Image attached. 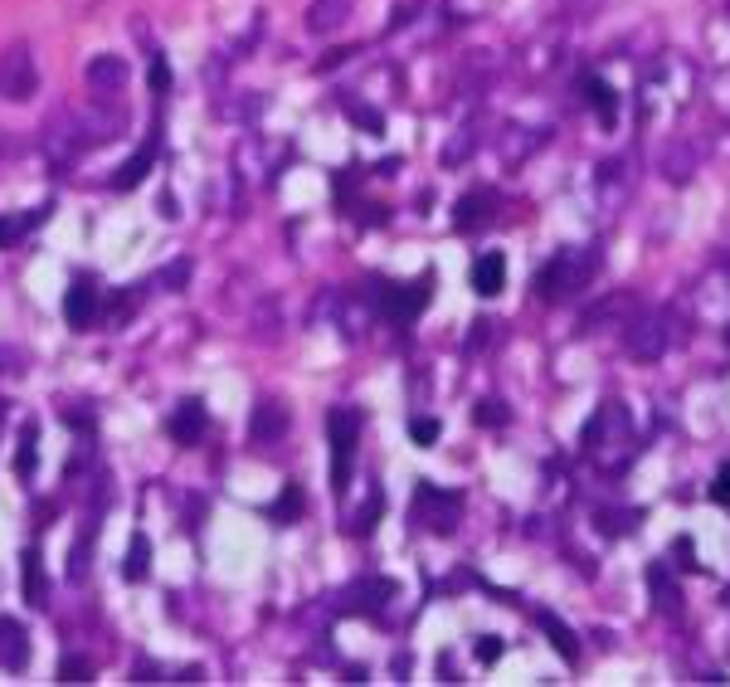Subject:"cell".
<instances>
[{"mask_svg": "<svg viewBox=\"0 0 730 687\" xmlns=\"http://www.w3.org/2000/svg\"><path fill=\"white\" fill-rule=\"evenodd\" d=\"M584 454L594 458L604 473H623L633 454H638V434H633V420L623 410V400H604L594 410V420L584 424Z\"/></svg>", "mask_w": 730, "mask_h": 687, "instance_id": "6da1fadb", "label": "cell"}, {"mask_svg": "<svg viewBox=\"0 0 730 687\" xmlns=\"http://www.w3.org/2000/svg\"><path fill=\"white\" fill-rule=\"evenodd\" d=\"M594 273H599V249L594 244L555 249V259L536 273V298L541 303H570L594 283Z\"/></svg>", "mask_w": 730, "mask_h": 687, "instance_id": "7a4b0ae2", "label": "cell"}, {"mask_svg": "<svg viewBox=\"0 0 730 687\" xmlns=\"http://www.w3.org/2000/svg\"><path fill=\"white\" fill-rule=\"evenodd\" d=\"M327 434H331V488L346 493V483H351V458H356V444H361V410L336 405L327 415Z\"/></svg>", "mask_w": 730, "mask_h": 687, "instance_id": "3957f363", "label": "cell"}, {"mask_svg": "<svg viewBox=\"0 0 730 687\" xmlns=\"http://www.w3.org/2000/svg\"><path fill=\"white\" fill-rule=\"evenodd\" d=\"M409 517H414L424 532L453 536V532H458V517H463V497H458V493H443V488H434V483H419Z\"/></svg>", "mask_w": 730, "mask_h": 687, "instance_id": "277c9868", "label": "cell"}, {"mask_svg": "<svg viewBox=\"0 0 730 687\" xmlns=\"http://www.w3.org/2000/svg\"><path fill=\"white\" fill-rule=\"evenodd\" d=\"M39 93V69H35V54L25 39H15L5 54H0V98L5 103H30Z\"/></svg>", "mask_w": 730, "mask_h": 687, "instance_id": "5b68a950", "label": "cell"}, {"mask_svg": "<svg viewBox=\"0 0 730 687\" xmlns=\"http://www.w3.org/2000/svg\"><path fill=\"white\" fill-rule=\"evenodd\" d=\"M623 346H628V356H638V361H657L667 346H672V317L667 312H638L628 327H623Z\"/></svg>", "mask_w": 730, "mask_h": 687, "instance_id": "8992f818", "label": "cell"}, {"mask_svg": "<svg viewBox=\"0 0 730 687\" xmlns=\"http://www.w3.org/2000/svg\"><path fill=\"white\" fill-rule=\"evenodd\" d=\"M434 298V273H424L419 283H380V307H385V317L390 322H414L424 307Z\"/></svg>", "mask_w": 730, "mask_h": 687, "instance_id": "52a82bcc", "label": "cell"}, {"mask_svg": "<svg viewBox=\"0 0 730 687\" xmlns=\"http://www.w3.org/2000/svg\"><path fill=\"white\" fill-rule=\"evenodd\" d=\"M98 303H103V288H98V278H73L69 293H64V317H69V327H93L98 322Z\"/></svg>", "mask_w": 730, "mask_h": 687, "instance_id": "ba28073f", "label": "cell"}, {"mask_svg": "<svg viewBox=\"0 0 730 687\" xmlns=\"http://www.w3.org/2000/svg\"><path fill=\"white\" fill-rule=\"evenodd\" d=\"M83 78H88V88H93L103 103H112V98L127 88V59H122V54H98V59H88Z\"/></svg>", "mask_w": 730, "mask_h": 687, "instance_id": "9c48e42d", "label": "cell"}, {"mask_svg": "<svg viewBox=\"0 0 730 687\" xmlns=\"http://www.w3.org/2000/svg\"><path fill=\"white\" fill-rule=\"evenodd\" d=\"M492 220H497V195L492 191H468L458 205H453V229H458V234L487 229Z\"/></svg>", "mask_w": 730, "mask_h": 687, "instance_id": "30bf717a", "label": "cell"}, {"mask_svg": "<svg viewBox=\"0 0 730 687\" xmlns=\"http://www.w3.org/2000/svg\"><path fill=\"white\" fill-rule=\"evenodd\" d=\"M25 663H30V629H25L20 619L0 614V668L20 673Z\"/></svg>", "mask_w": 730, "mask_h": 687, "instance_id": "8fae6325", "label": "cell"}, {"mask_svg": "<svg viewBox=\"0 0 730 687\" xmlns=\"http://www.w3.org/2000/svg\"><path fill=\"white\" fill-rule=\"evenodd\" d=\"M166 429H171V439H176L181 449L200 444V434H205V405H200V400H181L176 415L166 420Z\"/></svg>", "mask_w": 730, "mask_h": 687, "instance_id": "7c38bea8", "label": "cell"}, {"mask_svg": "<svg viewBox=\"0 0 730 687\" xmlns=\"http://www.w3.org/2000/svg\"><path fill=\"white\" fill-rule=\"evenodd\" d=\"M351 20V0H312L307 5V30L312 35H336Z\"/></svg>", "mask_w": 730, "mask_h": 687, "instance_id": "4fadbf2b", "label": "cell"}, {"mask_svg": "<svg viewBox=\"0 0 730 687\" xmlns=\"http://www.w3.org/2000/svg\"><path fill=\"white\" fill-rule=\"evenodd\" d=\"M536 624L546 629V639H550V649L560 653L565 663H580V639H575V629L560 619V614H550V610H536Z\"/></svg>", "mask_w": 730, "mask_h": 687, "instance_id": "5bb4252c", "label": "cell"}, {"mask_svg": "<svg viewBox=\"0 0 730 687\" xmlns=\"http://www.w3.org/2000/svg\"><path fill=\"white\" fill-rule=\"evenodd\" d=\"M507 288V259L502 254H482L473 264V293L477 298H497Z\"/></svg>", "mask_w": 730, "mask_h": 687, "instance_id": "9a60e30c", "label": "cell"}, {"mask_svg": "<svg viewBox=\"0 0 730 687\" xmlns=\"http://www.w3.org/2000/svg\"><path fill=\"white\" fill-rule=\"evenodd\" d=\"M283 434H288V410H283L278 400H263L254 410V444L268 449V444H278Z\"/></svg>", "mask_w": 730, "mask_h": 687, "instance_id": "2e32d148", "label": "cell"}, {"mask_svg": "<svg viewBox=\"0 0 730 687\" xmlns=\"http://www.w3.org/2000/svg\"><path fill=\"white\" fill-rule=\"evenodd\" d=\"M151 161H156V142H146V147L132 156V161H122V166H117V176H112V191H137V186L146 181V171H151Z\"/></svg>", "mask_w": 730, "mask_h": 687, "instance_id": "e0dca14e", "label": "cell"}, {"mask_svg": "<svg viewBox=\"0 0 730 687\" xmlns=\"http://www.w3.org/2000/svg\"><path fill=\"white\" fill-rule=\"evenodd\" d=\"M584 98H589V108L599 113L604 127H614V122H619V93H614L604 78H584Z\"/></svg>", "mask_w": 730, "mask_h": 687, "instance_id": "ac0fdd59", "label": "cell"}, {"mask_svg": "<svg viewBox=\"0 0 730 687\" xmlns=\"http://www.w3.org/2000/svg\"><path fill=\"white\" fill-rule=\"evenodd\" d=\"M477 142H482V132H477L473 122H468V127H458V132L448 137V147L438 152V161H443V166L453 171V166H463V161H468V156L477 152Z\"/></svg>", "mask_w": 730, "mask_h": 687, "instance_id": "d6986e66", "label": "cell"}, {"mask_svg": "<svg viewBox=\"0 0 730 687\" xmlns=\"http://www.w3.org/2000/svg\"><path fill=\"white\" fill-rule=\"evenodd\" d=\"M696 166H701V147H682V142H677L672 152L662 156V176H667V181H692Z\"/></svg>", "mask_w": 730, "mask_h": 687, "instance_id": "ffe728a7", "label": "cell"}, {"mask_svg": "<svg viewBox=\"0 0 730 687\" xmlns=\"http://www.w3.org/2000/svg\"><path fill=\"white\" fill-rule=\"evenodd\" d=\"M25 600H30L35 610H44V605H49V585H44V561H39L35 546L25 551Z\"/></svg>", "mask_w": 730, "mask_h": 687, "instance_id": "44dd1931", "label": "cell"}, {"mask_svg": "<svg viewBox=\"0 0 730 687\" xmlns=\"http://www.w3.org/2000/svg\"><path fill=\"white\" fill-rule=\"evenodd\" d=\"M555 64H560V39H555V35L526 49V74H531V78H546Z\"/></svg>", "mask_w": 730, "mask_h": 687, "instance_id": "7402d4cb", "label": "cell"}, {"mask_svg": "<svg viewBox=\"0 0 730 687\" xmlns=\"http://www.w3.org/2000/svg\"><path fill=\"white\" fill-rule=\"evenodd\" d=\"M146 571H151V541L142 532L132 536V551H127V561H122V580H132V585H142Z\"/></svg>", "mask_w": 730, "mask_h": 687, "instance_id": "603a6c76", "label": "cell"}, {"mask_svg": "<svg viewBox=\"0 0 730 687\" xmlns=\"http://www.w3.org/2000/svg\"><path fill=\"white\" fill-rule=\"evenodd\" d=\"M297 512H302V488H292V483H288V493H283L278 502H273V507H268V517L288 527V522H297Z\"/></svg>", "mask_w": 730, "mask_h": 687, "instance_id": "cb8c5ba5", "label": "cell"}, {"mask_svg": "<svg viewBox=\"0 0 730 687\" xmlns=\"http://www.w3.org/2000/svg\"><path fill=\"white\" fill-rule=\"evenodd\" d=\"M648 580H653V590H657V610H662V614L677 610V590H672L667 571H662V566H653V571H648Z\"/></svg>", "mask_w": 730, "mask_h": 687, "instance_id": "d4e9b609", "label": "cell"}, {"mask_svg": "<svg viewBox=\"0 0 730 687\" xmlns=\"http://www.w3.org/2000/svg\"><path fill=\"white\" fill-rule=\"evenodd\" d=\"M44 215H49V205H39L35 215H25V220H5V215H0V249H5V244H10L15 234H25V229H30V225H39Z\"/></svg>", "mask_w": 730, "mask_h": 687, "instance_id": "484cf974", "label": "cell"}, {"mask_svg": "<svg viewBox=\"0 0 730 687\" xmlns=\"http://www.w3.org/2000/svg\"><path fill=\"white\" fill-rule=\"evenodd\" d=\"M35 439H39V424L30 420L20 429V473H25V478L35 473Z\"/></svg>", "mask_w": 730, "mask_h": 687, "instance_id": "4316f807", "label": "cell"}, {"mask_svg": "<svg viewBox=\"0 0 730 687\" xmlns=\"http://www.w3.org/2000/svg\"><path fill=\"white\" fill-rule=\"evenodd\" d=\"M380 502H385V497H380V493H370V502H365V512H356V517H351V536H370V527H375V517H380Z\"/></svg>", "mask_w": 730, "mask_h": 687, "instance_id": "83f0119b", "label": "cell"}, {"mask_svg": "<svg viewBox=\"0 0 730 687\" xmlns=\"http://www.w3.org/2000/svg\"><path fill=\"white\" fill-rule=\"evenodd\" d=\"M88 678H93L88 658H78V653H69V658L59 663V683H88Z\"/></svg>", "mask_w": 730, "mask_h": 687, "instance_id": "f1b7e54d", "label": "cell"}, {"mask_svg": "<svg viewBox=\"0 0 730 687\" xmlns=\"http://www.w3.org/2000/svg\"><path fill=\"white\" fill-rule=\"evenodd\" d=\"M473 420L477 424H492V429H502V424H507V405H502V400H477Z\"/></svg>", "mask_w": 730, "mask_h": 687, "instance_id": "f546056e", "label": "cell"}, {"mask_svg": "<svg viewBox=\"0 0 730 687\" xmlns=\"http://www.w3.org/2000/svg\"><path fill=\"white\" fill-rule=\"evenodd\" d=\"M346 113H351V122H361L365 132H380L385 127V117L375 113V108H365V103H356V98H346Z\"/></svg>", "mask_w": 730, "mask_h": 687, "instance_id": "4dcf8cb0", "label": "cell"}, {"mask_svg": "<svg viewBox=\"0 0 730 687\" xmlns=\"http://www.w3.org/2000/svg\"><path fill=\"white\" fill-rule=\"evenodd\" d=\"M409 434H414V444H419V449H429V444H438V420L419 415V420H409Z\"/></svg>", "mask_w": 730, "mask_h": 687, "instance_id": "1f68e13d", "label": "cell"}, {"mask_svg": "<svg viewBox=\"0 0 730 687\" xmlns=\"http://www.w3.org/2000/svg\"><path fill=\"white\" fill-rule=\"evenodd\" d=\"M151 93H171V64H166V54H151Z\"/></svg>", "mask_w": 730, "mask_h": 687, "instance_id": "d6a6232c", "label": "cell"}, {"mask_svg": "<svg viewBox=\"0 0 730 687\" xmlns=\"http://www.w3.org/2000/svg\"><path fill=\"white\" fill-rule=\"evenodd\" d=\"M190 278V264H171V268H161V288H171V293H181V283Z\"/></svg>", "mask_w": 730, "mask_h": 687, "instance_id": "836d02e7", "label": "cell"}, {"mask_svg": "<svg viewBox=\"0 0 730 687\" xmlns=\"http://www.w3.org/2000/svg\"><path fill=\"white\" fill-rule=\"evenodd\" d=\"M711 502H721V507H730V463L716 473V483H711Z\"/></svg>", "mask_w": 730, "mask_h": 687, "instance_id": "e575fe53", "label": "cell"}, {"mask_svg": "<svg viewBox=\"0 0 730 687\" xmlns=\"http://www.w3.org/2000/svg\"><path fill=\"white\" fill-rule=\"evenodd\" d=\"M414 10H419V0H404V5H395V20H390V30H404V25L414 20Z\"/></svg>", "mask_w": 730, "mask_h": 687, "instance_id": "d590c367", "label": "cell"}, {"mask_svg": "<svg viewBox=\"0 0 730 687\" xmlns=\"http://www.w3.org/2000/svg\"><path fill=\"white\" fill-rule=\"evenodd\" d=\"M555 5H560L565 15H589V10H594L599 0H555Z\"/></svg>", "mask_w": 730, "mask_h": 687, "instance_id": "8d00e7d4", "label": "cell"}, {"mask_svg": "<svg viewBox=\"0 0 730 687\" xmlns=\"http://www.w3.org/2000/svg\"><path fill=\"white\" fill-rule=\"evenodd\" d=\"M477 658H482V663H497V658H502V644H497V639H482V644H477Z\"/></svg>", "mask_w": 730, "mask_h": 687, "instance_id": "74e56055", "label": "cell"}]
</instances>
